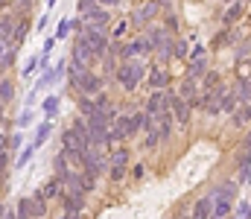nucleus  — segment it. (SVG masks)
Returning <instances> with one entry per match:
<instances>
[{
	"instance_id": "34",
	"label": "nucleus",
	"mask_w": 251,
	"mask_h": 219,
	"mask_svg": "<svg viewBox=\"0 0 251 219\" xmlns=\"http://www.w3.org/2000/svg\"><path fill=\"white\" fill-rule=\"evenodd\" d=\"M249 167H251V152L243 149V155L237 158V170H249Z\"/></svg>"
},
{
	"instance_id": "4",
	"label": "nucleus",
	"mask_w": 251,
	"mask_h": 219,
	"mask_svg": "<svg viewBox=\"0 0 251 219\" xmlns=\"http://www.w3.org/2000/svg\"><path fill=\"white\" fill-rule=\"evenodd\" d=\"M100 56L94 53V47H91V41H88V35L85 32H79L76 38H73V59L70 62H79V65H85V68H91V62H97Z\"/></svg>"
},
{
	"instance_id": "33",
	"label": "nucleus",
	"mask_w": 251,
	"mask_h": 219,
	"mask_svg": "<svg viewBox=\"0 0 251 219\" xmlns=\"http://www.w3.org/2000/svg\"><path fill=\"white\" fill-rule=\"evenodd\" d=\"M26 29H29V21H26V18H21V21H18V26H15V44H18V41H24Z\"/></svg>"
},
{
	"instance_id": "40",
	"label": "nucleus",
	"mask_w": 251,
	"mask_h": 219,
	"mask_svg": "<svg viewBox=\"0 0 251 219\" xmlns=\"http://www.w3.org/2000/svg\"><path fill=\"white\" fill-rule=\"evenodd\" d=\"M131 175H134V178H143V175H146V164H134Z\"/></svg>"
},
{
	"instance_id": "30",
	"label": "nucleus",
	"mask_w": 251,
	"mask_h": 219,
	"mask_svg": "<svg viewBox=\"0 0 251 219\" xmlns=\"http://www.w3.org/2000/svg\"><path fill=\"white\" fill-rule=\"evenodd\" d=\"M237 94H240L243 102H251V79H243V82L237 85Z\"/></svg>"
},
{
	"instance_id": "24",
	"label": "nucleus",
	"mask_w": 251,
	"mask_h": 219,
	"mask_svg": "<svg viewBox=\"0 0 251 219\" xmlns=\"http://www.w3.org/2000/svg\"><path fill=\"white\" fill-rule=\"evenodd\" d=\"M128 26H131V18H123V21H117V24H114V29H111V41H120L126 32H128Z\"/></svg>"
},
{
	"instance_id": "45",
	"label": "nucleus",
	"mask_w": 251,
	"mask_h": 219,
	"mask_svg": "<svg viewBox=\"0 0 251 219\" xmlns=\"http://www.w3.org/2000/svg\"><path fill=\"white\" fill-rule=\"evenodd\" d=\"M100 3H102V6H114L117 0H100Z\"/></svg>"
},
{
	"instance_id": "22",
	"label": "nucleus",
	"mask_w": 251,
	"mask_h": 219,
	"mask_svg": "<svg viewBox=\"0 0 251 219\" xmlns=\"http://www.w3.org/2000/svg\"><path fill=\"white\" fill-rule=\"evenodd\" d=\"M15 211H18V219H35L32 217V202H29V196H26V199H18Z\"/></svg>"
},
{
	"instance_id": "18",
	"label": "nucleus",
	"mask_w": 251,
	"mask_h": 219,
	"mask_svg": "<svg viewBox=\"0 0 251 219\" xmlns=\"http://www.w3.org/2000/svg\"><path fill=\"white\" fill-rule=\"evenodd\" d=\"M240 102H243V99H240V94H237V91H228V94L222 97V114H234Z\"/></svg>"
},
{
	"instance_id": "48",
	"label": "nucleus",
	"mask_w": 251,
	"mask_h": 219,
	"mask_svg": "<svg viewBox=\"0 0 251 219\" xmlns=\"http://www.w3.org/2000/svg\"><path fill=\"white\" fill-rule=\"evenodd\" d=\"M222 3H234V0H222Z\"/></svg>"
},
{
	"instance_id": "17",
	"label": "nucleus",
	"mask_w": 251,
	"mask_h": 219,
	"mask_svg": "<svg viewBox=\"0 0 251 219\" xmlns=\"http://www.w3.org/2000/svg\"><path fill=\"white\" fill-rule=\"evenodd\" d=\"M178 94H181L184 99H190V102H196V99H199V88H196V79L184 76V82L178 85Z\"/></svg>"
},
{
	"instance_id": "6",
	"label": "nucleus",
	"mask_w": 251,
	"mask_h": 219,
	"mask_svg": "<svg viewBox=\"0 0 251 219\" xmlns=\"http://www.w3.org/2000/svg\"><path fill=\"white\" fill-rule=\"evenodd\" d=\"M170 71L164 68V65H152L149 68V73H146V88L149 91H167L170 88Z\"/></svg>"
},
{
	"instance_id": "20",
	"label": "nucleus",
	"mask_w": 251,
	"mask_h": 219,
	"mask_svg": "<svg viewBox=\"0 0 251 219\" xmlns=\"http://www.w3.org/2000/svg\"><path fill=\"white\" fill-rule=\"evenodd\" d=\"M128 146H117V149H111V155H108V167H114V164H128Z\"/></svg>"
},
{
	"instance_id": "46",
	"label": "nucleus",
	"mask_w": 251,
	"mask_h": 219,
	"mask_svg": "<svg viewBox=\"0 0 251 219\" xmlns=\"http://www.w3.org/2000/svg\"><path fill=\"white\" fill-rule=\"evenodd\" d=\"M158 3H161V6H164V9H167V6H170V0H158Z\"/></svg>"
},
{
	"instance_id": "37",
	"label": "nucleus",
	"mask_w": 251,
	"mask_h": 219,
	"mask_svg": "<svg viewBox=\"0 0 251 219\" xmlns=\"http://www.w3.org/2000/svg\"><path fill=\"white\" fill-rule=\"evenodd\" d=\"M237 76H240V79H251V62H246V65L240 62V65H237Z\"/></svg>"
},
{
	"instance_id": "41",
	"label": "nucleus",
	"mask_w": 251,
	"mask_h": 219,
	"mask_svg": "<svg viewBox=\"0 0 251 219\" xmlns=\"http://www.w3.org/2000/svg\"><path fill=\"white\" fill-rule=\"evenodd\" d=\"M0 219H18V211L15 208H9V205H3V217Z\"/></svg>"
},
{
	"instance_id": "29",
	"label": "nucleus",
	"mask_w": 251,
	"mask_h": 219,
	"mask_svg": "<svg viewBox=\"0 0 251 219\" xmlns=\"http://www.w3.org/2000/svg\"><path fill=\"white\" fill-rule=\"evenodd\" d=\"M100 6H102L100 0H79V3H76L79 15H88V12H94V9H100Z\"/></svg>"
},
{
	"instance_id": "38",
	"label": "nucleus",
	"mask_w": 251,
	"mask_h": 219,
	"mask_svg": "<svg viewBox=\"0 0 251 219\" xmlns=\"http://www.w3.org/2000/svg\"><path fill=\"white\" fill-rule=\"evenodd\" d=\"M237 217H243V219L251 217V202H240V208H237Z\"/></svg>"
},
{
	"instance_id": "50",
	"label": "nucleus",
	"mask_w": 251,
	"mask_h": 219,
	"mask_svg": "<svg viewBox=\"0 0 251 219\" xmlns=\"http://www.w3.org/2000/svg\"><path fill=\"white\" fill-rule=\"evenodd\" d=\"M237 219H243V217H237Z\"/></svg>"
},
{
	"instance_id": "16",
	"label": "nucleus",
	"mask_w": 251,
	"mask_h": 219,
	"mask_svg": "<svg viewBox=\"0 0 251 219\" xmlns=\"http://www.w3.org/2000/svg\"><path fill=\"white\" fill-rule=\"evenodd\" d=\"M12 99H15V85H12L9 76H3V82H0V102H3V108H9Z\"/></svg>"
},
{
	"instance_id": "27",
	"label": "nucleus",
	"mask_w": 251,
	"mask_h": 219,
	"mask_svg": "<svg viewBox=\"0 0 251 219\" xmlns=\"http://www.w3.org/2000/svg\"><path fill=\"white\" fill-rule=\"evenodd\" d=\"M216 85H219V73L207 71V73H204V79H201V91H213Z\"/></svg>"
},
{
	"instance_id": "49",
	"label": "nucleus",
	"mask_w": 251,
	"mask_h": 219,
	"mask_svg": "<svg viewBox=\"0 0 251 219\" xmlns=\"http://www.w3.org/2000/svg\"><path fill=\"white\" fill-rule=\"evenodd\" d=\"M73 219H79V214H73Z\"/></svg>"
},
{
	"instance_id": "39",
	"label": "nucleus",
	"mask_w": 251,
	"mask_h": 219,
	"mask_svg": "<svg viewBox=\"0 0 251 219\" xmlns=\"http://www.w3.org/2000/svg\"><path fill=\"white\" fill-rule=\"evenodd\" d=\"M70 26H73L70 21H62V24H59V29H56V38H64V35L70 32Z\"/></svg>"
},
{
	"instance_id": "36",
	"label": "nucleus",
	"mask_w": 251,
	"mask_h": 219,
	"mask_svg": "<svg viewBox=\"0 0 251 219\" xmlns=\"http://www.w3.org/2000/svg\"><path fill=\"white\" fill-rule=\"evenodd\" d=\"M94 99H97V108H100V111H105V108H111V99H108V94H97Z\"/></svg>"
},
{
	"instance_id": "12",
	"label": "nucleus",
	"mask_w": 251,
	"mask_h": 219,
	"mask_svg": "<svg viewBox=\"0 0 251 219\" xmlns=\"http://www.w3.org/2000/svg\"><path fill=\"white\" fill-rule=\"evenodd\" d=\"M53 170H56V175H59V178H67V175H70V172H76V170H73V167H70V155H67V152H56V158H53Z\"/></svg>"
},
{
	"instance_id": "25",
	"label": "nucleus",
	"mask_w": 251,
	"mask_h": 219,
	"mask_svg": "<svg viewBox=\"0 0 251 219\" xmlns=\"http://www.w3.org/2000/svg\"><path fill=\"white\" fill-rule=\"evenodd\" d=\"M176 59H187L190 56V38H176V50H173Z\"/></svg>"
},
{
	"instance_id": "21",
	"label": "nucleus",
	"mask_w": 251,
	"mask_h": 219,
	"mask_svg": "<svg viewBox=\"0 0 251 219\" xmlns=\"http://www.w3.org/2000/svg\"><path fill=\"white\" fill-rule=\"evenodd\" d=\"M50 135H53V120H47V123H41V126L35 129V141H32V144L41 146L47 138H50Z\"/></svg>"
},
{
	"instance_id": "7",
	"label": "nucleus",
	"mask_w": 251,
	"mask_h": 219,
	"mask_svg": "<svg viewBox=\"0 0 251 219\" xmlns=\"http://www.w3.org/2000/svg\"><path fill=\"white\" fill-rule=\"evenodd\" d=\"M196 219H210L216 214V196L213 193H207V196H199L196 202H193V211H190Z\"/></svg>"
},
{
	"instance_id": "2",
	"label": "nucleus",
	"mask_w": 251,
	"mask_h": 219,
	"mask_svg": "<svg viewBox=\"0 0 251 219\" xmlns=\"http://www.w3.org/2000/svg\"><path fill=\"white\" fill-rule=\"evenodd\" d=\"M161 9H164V6H161L158 0H143V3L131 12V26H134V29H146V26H152V21L158 18Z\"/></svg>"
},
{
	"instance_id": "9",
	"label": "nucleus",
	"mask_w": 251,
	"mask_h": 219,
	"mask_svg": "<svg viewBox=\"0 0 251 219\" xmlns=\"http://www.w3.org/2000/svg\"><path fill=\"white\" fill-rule=\"evenodd\" d=\"M146 53H152V50H149V44H146L143 35L134 38V41H128V44H123V59H137V56H146Z\"/></svg>"
},
{
	"instance_id": "15",
	"label": "nucleus",
	"mask_w": 251,
	"mask_h": 219,
	"mask_svg": "<svg viewBox=\"0 0 251 219\" xmlns=\"http://www.w3.org/2000/svg\"><path fill=\"white\" fill-rule=\"evenodd\" d=\"M231 123H234L237 129L249 126V123H251V102H240V105H237V111L231 114Z\"/></svg>"
},
{
	"instance_id": "23",
	"label": "nucleus",
	"mask_w": 251,
	"mask_h": 219,
	"mask_svg": "<svg viewBox=\"0 0 251 219\" xmlns=\"http://www.w3.org/2000/svg\"><path fill=\"white\" fill-rule=\"evenodd\" d=\"M59 102H62V97H56V94L44 99V114H47V120H53V117H56V111H59Z\"/></svg>"
},
{
	"instance_id": "44",
	"label": "nucleus",
	"mask_w": 251,
	"mask_h": 219,
	"mask_svg": "<svg viewBox=\"0 0 251 219\" xmlns=\"http://www.w3.org/2000/svg\"><path fill=\"white\" fill-rule=\"evenodd\" d=\"M18 146H21V135H12V146H9V149H12V152H15V149H18Z\"/></svg>"
},
{
	"instance_id": "14",
	"label": "nucleus",
	"mask_w": 251,
	"mask_h": 219,
	"mask_svg": "<svg viewBox=\"0 0 251 219\" xmlns=\"http://www.w3.org/2000/svg\"><path fill=\"white\" fill-rule=\"evenodd\" d=\"M29 202H32V217L35 219H44L47 217V196H44V190H35L32 196H29Z\"/></svg>"
},
{
	"instance_id": "26",
	"label": "nucleus",
	"mask_w": 251,
	"mask_h": 219,
	"mask_svg": "<svg viewBox=\"0 0 251 219\" xmlns=\"http://www.w3.org/2000/svg\"><path fill=\"white\" fill-rule=\"evenodd\" d=\"M35 149H38L35 144H29V146H26V149H24V152L18 155V161H15V167H26V164L32 161V155H35Z\"/></svg>"
},
{
	"instance_id": "3",
	"label": "nucleus",
	"mask_w": 251,
	"mask_h": 219,
	"mask_svg": "<svg viewBox=\"0 0 251 219\" xmlns=\"http://www.w3.org/2000/svg\"><path fill=\"white\" fill-rule=\"evenodd\" d=\"M102 85H105V79H102L100 73H94L91 68H85V71L79 73L73 91H76V94H85V97H97V94H102Z\"/></svg>"
},
{
	"instance_id": "42",
	"label": "nucleus",
	"mask_w": 251,
	"mask_h": 219,
	"mask_svg": "<svg viewBox=\"0 0 251 219\" xmlns=\"http://www.w3.org/2000/svg\"><path fill=\"white\" fill-rule=\"evenodd\" d=\"M29 123H32V111H24L21 120H18V126H29Z\"/></svg>"
},
{
	"instance_id": "11",
	"label": "nucleus",
	"mask_w": 251,
	"mask_h": 219,
	"mask_svg": "<svg viewBox=\"0 0 251 219\" xmlns=\"http://www.w3.org/2000/svg\"><path fill=\"white\" fill-rule=\"evenodd\" d=\"M237 184L240 181H222V184H213L210 193L216 199H228V202H237Z\"/></svg>"
},
{
	"instance_id": "28",
	"label": "nucleus",
	"mask_w": 251,
	"mask_h": 219,
	"mask_svg": "<svg viewBox=\"0 0 251 219\" xmlns=\"http://www.w3.org/2000/svg\"><path fill=\"white\" fill-rule=\"evenodd\" d=\"M231 211H234V205H231L228 199H216V217L228 219V217H231Z\"/></svg>"
},
{
	"instance_id": "47",
	"label": "nucleus",
	"mask_w": 251,
	"mask_h": 219,
	"mask_svg": "<svg viewBox=\"0 0 251 219\" xmlns=\"http://www.w3.org/2000/svg\"><path fill=\"white\" fill-rule=\"evenodd\" d=\"M181 219H196V217H193V214H190V217H181Z\"/></svg>"
},
{
	"instance_id": "19",
	"label": "nucleus",
	"mask_w": 251,
	"mask_h": 219,
	"mask_svg": "<svg viewBox=\"0 0 251 219\" xmlns=\"http://www.w3.org/2000/svg\"><path fill=\"white\" fill-rule=\"evenodd\" d=\"M97 111H100V108H97V99L79 94V114H82V117H91V114H97Z\"/></svg>"
},
{
	"instance_id": "10",
	"label": "nucleus",
	"mask_w": 251,
	"mask_h": 219,
	"mask_svg": "<svg viewBox=\"0 0 251 219\" xmlns=\"http://www.w3.org/2000/svg\"><path fill=\"white\" fill-rule=\"evenodd\" d=\"M243 15H246V3H243V0L228 3V9H225V15H222V26H234Z\"/></svg>"
},
{
	"instance_id": "5",
	"label": "nucleus",
	"mask_w": 251,
	"mask_h": 219,
	"mask_svg": "<svg viewBox=\"0 0 251 219\" xmlns=\"http://www.w3.org/2000/svg\"><path fill=\"white\" fill-rule=\"evenodd\" d=\"M167 108H173V114H176V123H178V126H187V123H190L193 102H190V99H184L181 94L167 91Z\"/></svg>"
},
{
	"instance_id": "43",
	"label": "nucleus",
	"mask_w": 251,
	"mask_h": 219,
	"mask_svg": "<svg viewBox=\"0 0 251 219\" xmlns=\"http://www.w3.org/2000/svg\"><path fill=\"white\" fill-rule=\"evenodd\" d=\"M243 149H249V152H251V129L246 132V138H243Z\"/></svg>"
},
{
	"instance_id": "31",
	"label": "nucleus",
	"mask_w": 251,
	"mask_h": 219,
	"mask_svg": "<svg viewBox=\"0 0 251 219\" xmlns=\"http://www.w3.org/2000/svg\"><path fill=\"white\" fill-rule=\"evenodd\" d=\"M126 172H128V164H114V167H111V181H114V184L123 181Z\"/></svg>"
},
{
	"instance_id": "8",
	"label": "nucleus",
	"mask_w": 251,
	"mask_h": 219,
	"mask_svg": "<svg viewBox=\"0 0 251 219\" xmlns=\"http://www.w3.org/2000/svg\"><path fill=\"white\" fill-rule=\"evenodd\" d=\"M167 108V91H149V99H146V114H152V117H158L161 111Z\"/></svg>"
},
{
	"instance_id": "35",
	"label": "nucleus",
	"mask_w": 251,
	"mask_h": 219,
	"mask_svg": "<svg viewBox=\"0 0 251 219\" xmlns=\"http://www.w3.org/2000/svg\"><path fill=\"white\" fill-rule=\"evenodd\" d=\"M164 26H167L170 32H178V18H176V12H167V21H164Z\"/></svg>"
},
{
	"instance_id": "13",
	"label": "nucleus",
	"mask_w": 251,
	"mask_h": 219,
	"mask_svg": "<svg viewBox=\"0 0 251 219\" xmlns=\"http://www.w3.org/2000/svg\"><path fill=\"white\" fill-rule=\"evenodd\" d=\"M207 68V56H199V59H187V76L190 79H204Z\"/></svg>"
},
{
	"instance_id": "51",
	"label": "nucleus",
	"mask_w": 251,
	"mask_h": 219,
	"mask_svg": "<svg viewBox=\"0 0 251 219\" xmlns=\"http://www.w3.org/2000/svg\"><path fill=\"white\" fill-rule=\"evenodd\" d=\"M249 3H251V0H249Z\"/></svg>"
},
{
	"instance_id": "1",
	"label": "nucleus",
	"mask_w": 251,
	"mask_h": 219,
	"mask_svg": "<svg viewBox=\"0 0 251 219\" xmlns=\"http://www.w3.org/2000/svg\"><path fill=\"white\" fill-rule=\"evenodd\" d=\"M146 65L140 62V59H123L120 65H117V71H114V79H117V85L123 88V91H134L143 79H146Z\"/></svg>"
},
{
	"instance_id": "32",
	"label": "nucleus",
	"mask_w": 251,
	"mask_h": 219,
	"mask_svg": "<svg viewBox=\"0 0 251 219\" xmlns=\"http://www.w3.org/2000/svg\"><path fill=\"white\" fill-rule=\"evenodd\" d=\"M158 144H161V129H155V132H146V141H143V146H146V149H155Z\"/></svg>"
}]
</instances>
